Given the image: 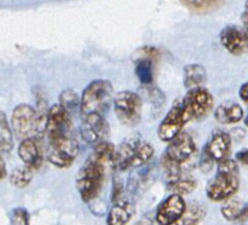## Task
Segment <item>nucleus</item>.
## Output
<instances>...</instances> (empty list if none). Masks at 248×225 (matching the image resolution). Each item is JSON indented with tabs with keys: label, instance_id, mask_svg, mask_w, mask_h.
I'll return each mask as SVG.
<instances>
[{
	"label": "nucleus",
	"instance_id": "nucleus-9",
	"mask_svg": "<svg viewBox=\"0 0 248 225\" xmlns=\"http://www.w3.org/2000/svg\"><path fill=\"white\" fill-rule=\"evenodd\" d=\"M72 133H74V129L69 112L60 105H54L49 108L46 127H45L46 140L56 139V137L65 136Z\"/></svg>",
	"mask_w": 248,
	"mask_h": 225
},
{
	"label": "nucleus",
	"instance_id": "nucleus-28",
	"mask_svg": "<svg viewBox=\"0 0 248 225\" xmlns=\"http://www.w3.org/2000/svg\"><path fill=\"white\" fill-rule=\"evenodd\" d=\"M236 161L239 164L248 166V148H244L236 153Z\"/></svg>",
	"mask_w": 248,
	"mask_h": 225
},
{
	"label": "nucleus",
	"instance_id": "nucleus-24",
	"mask_svg": "<svg viewBox=\"0 0 248 225\" xmlns=\"http://www.w3.org/2000/svg\"><path fill=\"white\" fill-rule=\"evenodd\" d=\"M80 97L78 96L75 90L65 89L60 94V103L61 107H63L66 111H70L76 109L77 107H80Z\"/></svg>",
	"mask_w": 248,
	"mask_h": 225
},
{
	"label": "nucleus",
	"instance_id": "nucleus-12",
	"mask_svg": "<svg viewBox=\"0 0 248 225\" xmlns=\"http://www.w3.org/2000/svg\"><path fill=\"white\" fill-rule=\"evenodd\" d=\"M220 42L227 52L241 56L248 53V32L244 28L226 26L220 33Z\"/></svg>",
	"mask_w": 248,
	"mask_h": 225
},
{
	"label": "nucleus",
	"instance_id": "nucleus-31",
	"mask_svg": "<svg viewBox=\"0 0 248 225\" xmlns=\"http://www.w3.org/2000/svg\"><path fill=\"white\" fill-rule=\"evenodd\" d=\"M242 21L244 24V29L248 32V12L247 11H244L243 15H242Z\"/></svg>",
	"mask_w": 248,
	"mask_h": 225
},
{
	"label": "nucleus",
	"instance_id": "nucleus-33",
	"mask_svg": "<svg viewBox=\"0 0 248 225\" xmlns=\"http://www.w3.org/2000/svg\"><path fill=\"white\" fill-rule=\"evenodd\" d=\"M245 124H246V127L248 128V115L246 116V119H245Z\"/></svg>",
	"mask_w": 248,
	"mask_h": 225
},
{
	"label": "nucleus",
	"instance_id": "nucleus-17",
	"mask_svg": "<svg viewBox=\"0 0 248 225\" xmlns=\"http://www.w3.org/2000/svg\"><path fill=\"white\" fill-rule=\"evenodd\" d=\"M134 206L130 201L119 199L114 201L108 213L107 225H126L134 214Z\"/></svg>",
	"mask_w": 248,
	"mask_h": 225
},
{
	"label": "nucleus",
	"instance_id": "nucleus-16",
	"mask_svg": "<svg viewBox=\"0 0 248 225\" xmlns=\"http://www.w3.org/2000/svg\"><path fill=\"white\" fill-rule=\"evenodd\" d=\"M39 142L38 139L23 140L18 148L19 157L23 161V165L33 170H38L43 162V152Z\"/></svg>",
	"mask_w": 248,
	"mask_h": 225
},
{
	"label": "nucleus",
	"instance_id": "nucleus-26",
	"mask_svg": "<svg viewBox=\"0 0 248 225\" xmlns=\"http://www.w3.org/2000/svg\"><path fill=\"white\" fill-rule=\"evenodd\" d=\"M244 204H241L237 201L227 202L221 209L223 216L229 221H239L242 215Z\"/></svg>",
	"mask_w": 248,
	"mask_h": 225
},
{
	"label": "nucleus",
	"instance_id": "nucleus-3",
	"mask_svg": "<svg viewBox=\"0 0 248 225\" xmlns=\"http://www.w3.org/2000/svg\"><path fill=\"white\" fill-rule=\"evenodd\" d=\"M46 121L47 118L41 116L34 108L22 103L12 111L11 129L18 140H41L45 135Z\"/></svg>",
	"mask_w": 248,
	"mask_h": 225
},
{
	"label": "nucleus",
	"instance_id": "nucleus-15",
	"mask_svg": "<svg viewBox=\"0 0 248 225\" xmlns=\"http://www.w3.org/2000/svg\"><path fill=\"white\" fill-rule=\"evenodd\" d=\"M231 146H232L231 136L226 132L217 131L211 136L205 146L204 154L212 161L221 162L229 158Z\"/></svg>",
	"mask_w": 248,
	"mask_h": 225
},
{
	"label": "nucleus",
	"instance_id": "nucleus-13",
	"mask_svg": "<svg viewBox=\"0 0 248 225\" xmlns=\"http://www.w3.org/2000/svg\"><path fill=\"white\" fill-rule=\"evenodd\" d=\"M183 195L172 193L159 204L156 212V221L159 225H173L183 216L186 210Z\"/></svg>",
	"mask_w": 248,
	"mask_h": 225
},
{
	"label": "nucleus",
	"instance_id": "nucleus-21",
	"mask_svg": "<svg viewBox=\"0 0 248 225\" xmlns=\"http://www.w3.org/2000/svg\"><path fill=\"white\" fill-rule=\"evenodd\" d=\"M14 147V132L5 112L0 111V152L8 153Z\"/></svg>",
	"mask_w": 248,
	"mask_h": 225
},
{
	"label": "nucleus",
	"instance_id": "nucleus-8",
	"mask_svg": "<svg viewBox=\"0 0 248 225\" xmlns=\"http://www.w3.org/2000/svg\"><path fill=\"white\" fill-rule=\"evenodd\" d=\"M185 118L187 122L191 120H199L208 115L213 109L214 99L209 90L199 87L188 90L187 95L181 99Z\"/></svg>",
	"mask_w": 248,
	"mask_h": 225
},
{
	"label": "nucleus",
	"instance_id": "nucleus-5",
	"mask_svg": "<svg viewBox=\"0 0 248 225\" xmlns=\"http://www.w3.org/2000/svg\"><path fill=\"white\" fill-rule=\"evenodd\" d=\"M113 100V87L109 80L96 79L86 87L80 99L81 116L98 113L102 114L109 110Z\"/></svg>",
	"mask_w": 248,
	"mask_h": 225
},
{
	"label": "nucleus",
	"instance_id": "nucleus-30",
	"mask_svg": "<svg viewBox=\"0 0 248 225\" xmlns=\"http://www.w3.org/2000/svg\"><path fill=\"white\" fill-rule=\"evenodd\" d=\"M1 153V152H0ZM7 176V168H6V164H5V161L2 160L1 157V154H0V180L3 179Z\"/></svg>",
	"mask_w": 248,
	"mask_h": 225
},
{
	"label": "nucleus",
	"instance_id": "nucleus-18",
	"mask_svg": "<svg viewBox=\"0 0 248 225\" xmlns=\"http://www.w3.org/2000/svg\"><path fill=\"white\" fill-rule=\"evenodd\" d=\"M214 118L221 124H235L243 120L244 110L237 103H224L214 111Z\"/></svg>",
	"mask_w": 248,
	"mask_h": 225
},
{
	"label": "nucleus",
	"instance_id": "nucleus-11",
	"mask_svg": "<svg viewBox=\"0 0 248 225\" xmlns=\"http://www.w3.org/2000/svg\"><path fill=\"white\" fill-rule=\"evenodd\" d=\"M110 127L102 114L93 113L82 116L81 134L82 137L94 146L107 142L109 137Z\"/></svg>",
	"mask_w": 248,
	"mask_h": 225
},
{
	"label": "nucleus",
	"instance_id": "nucleus-7",
	"mask_svg": "<svg viewBox=\"0 0 248 225\" xmlns=\"http://www.w3.org/2000/svg\"><path fill=\"white\" fill-rule=\"evenodd\" d=\"M114 112L120 122L127 127H135L140 122L143 102L133 91H120L113 99Z\"/></svg>",
	"mask_w": 248,
	"mask_h": 225
},
{
	"label": "nucleus",
	"instance_id": "nucleus-4",
	"mask_svg": "<svg viewBox=\"0 0 248 225\" xmlns=\"http://www.w3.org/2000/svg\"><path fill=\"white\" fill-rule=\"evenodd\" d=\"M154 147L140 139H127L115 148L113 168L123 172L134 167H140L152 160Z\"/></svg>",
	"mask_w": 248,
	"mask_h": 225
},
{
	"label": "nucleus",
	"instance_id": "nucleus-6",
	"mask_svg": "<svg viewBox=\"0 0 248 225\" xmlns=\"http://www.w3.org/2000/svg\"><path fill=\"white\" fill-rule=\"evenodd\" d=\"M78 152L79 144L75 133L47 140L46 158L52 165L59 168L69 167L76 160Z\"/></svg>",
	"mask_w": 248,
	"mask_h": 225
},
{
	"label": "nucleus",
	"instance_id": "nucleus-14",
	"mask_svg": "<svg viewBox=\"0 0 248 225\" xmlns=\"http://www.w3.org/2000/svg\"><path fill=\"white\" fill-rule=\"evenodd\" d=\"M196 148V143H194L191 135L188 133L181 132L179 135H177L175 139L169 142L165 156L183 165L193 155Z\"/></svg>",
	"mask_w": 248,
	"mask_h": 225
},
{
	"label": "nucleus",
	"instance_id": "nucleus-32",
	"mask_svg": "<svg viewBox=\"0 0 248 225\" xmlns=\"http://www.w3.org/2000/svg\"><path fill=\"white\" fill-rule=\"evenodd\" d=\"M245 11L248 12V0H246V2H245Z\"/></svg>",
	"mask_w": 248,
	"mask_h": 225
},
{
	"label": "nucleus",
	"instance_id": "nucleus-10",
	"mask_svg": "<svg viewBox=\"0 0 248 225\" xmlns=\"http://www.w3.org/2000/svg\"><path fill=\"white\" fill-rule=\"evenodd\" d=\"M187 120L185 118L181 99L172 103L170 110L163 119L158 127V137L164 142H170L179 135Z\"/></svg>",
	"mask_w": 248,
	"mask_h": 225
},
{
	"label": "nucleus",
	"instance_id": "nucleus-2",
	"mask_svg": "<svg viewBox=\"0 0 248 225\" xmlns=\"http://www.w3.org/2000/svg\"><path fill=\"white\" fill-rule=\"evenodd\" d=\"M239 170L237 162L230 160L218 162L217 175L206 186V195L214 202L229 200L239 188Z\"/></svg>",
	"mask_w": 248,
	"mask_h": 225
},
{
	"label": "nucleus",
	"instance_id": "nucleus-27",
	"mask_svg": "<svg viewBox=\"0 0 248 225\" xmlns=\"http://www.w3.org/2000/svg\"><path fill=\"white\" fill-rule=\"evenodd\" d=\"M11 225H30V214L23 208H16L11 213Z\"/></svg>",
	"mask_w": 248,
	"mask_h": 225
},
{
	"label": "nucleus",
	"instance_id": "nucleus-22",
	"mask_svg": "<svg viewBox=\"0 0 248 225\" xmlns=\"http://www.w3.org/2000/svg\"><path fill=\"white\" fill-rule=\"evenodd\" d=\"M152 58L140 57L135 63V74L143 85H151L154 78V65Z\"/></svg>",
	"mask_w": 248,
	"mask_h": 225
},
{
	"label": "nucleus",
	"instance_id": "nucleus-25",
	"mask_svg": "<svg viewBox=\"0 0 248 225\" xmlns=\"http://www.w3.org/2000/svg\"><path fill=\"white\" fill-rule=\"evenodd\" d=\"M196 188H197V182L192 180V179L180 178L178 180L169 182V189H170L173 193L179 194V195L191 193L196 190Z\"/></svg>",
	"mask_w": 248,
	"mask_h": 225
},
{
	"label": "nucleus",
	"instance_id": "nucleus-1",
	"mask_svg": "<svg viewBox=\"0 0 248 225\" xmlns=\"http://www.w3.org/2000/svg\"><path fill=\"white\" fill-rule=\"evenodd\" d=\"M114 151L115 147L108 141L96 145L94 151L78 170L76 186L85 202L93 201L100 193L107 170L113 168Z\"/></svg>",
	"mask_w": 248,
	"mask_h": 225
},
{
	"label": "nucleus",
	"instance_id": "nucleus-23",
	"mask_svg": "<svg viewBox=\"0 0 248 225\" xmlns=\"http://www.w3.org/2000/svg\"><path fill=\"white\" fill-rule=\"evenodd\" d=\"M35 170L28 167V166H19L11 172L10 182L16 188H26L29 186L33 179V174Z\"/></svg>",
	"mask_w": 248,
	"mask_h": 225
},
{
	"label": "nucleus",
	"instance_id": "nucleus-20",
	"mask_svg": "<svg viewBox=\"0 0 248 225\" xmlns=\"http://www.w3.org/2000/svg\"><path fill=\"white\" fill-rule=\"evenodd\" d=\"M205 208L200 203L192 202L186 207L183 216L176 223V225H199L205 218Z\"/></svg>",
	"mask_w": 248,
	"mask_h": 225
},
{
	"label": "nucleus",
	"instance_id": "nucleus-19",
	"mask_svg": "<svg viewBox=\"0 0 248 225\" xmlns=\"http://www.w3.org/2000/svg\"><path fill=\"white\" fill-rule=\"evenodd\" d=\"M206 80V72L203 66L199 64H190L184 68V82L186 88L191 90L203 87Z\"/></svg>",
	"mask_w": 248,
	"mask_h": 225
},
{
	"label": "nucleus",
	"instance_id": "nucleus-29",
	"mask_svg": "<svg viewBox=\"0 0 248 225\" xmlns=\"http://www.w3.org/2000/svg\"><path fill=\"white\" fill-rule=\"evenodd\" d=\"M238 95L242 101L248 106V82H245L241 86V88L238 90Z\"/></svg>",
	"mask_w": 248,
	"mask_h": 225
}]
</instances>
